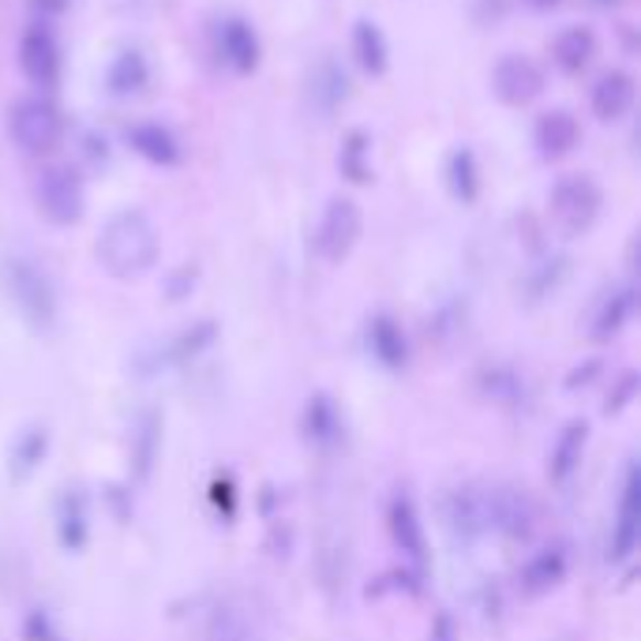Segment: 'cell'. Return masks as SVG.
I'll return each mask as SVG.
<instances>
[{
	"mask_svg": "<svg viewBox=\"0 0 641 641\" xmlns=\"http://www.w3.org/2000/svg\"><path fill=\"white\" fill-rule=\"evenodd\" d=\"M98 263L109 278L131 281L143 278L150 267L158 263V252H162V241H158L154 222L147 218L136 206H125V211L109 214V222L102 225L98 233Z\"/></svg>",
	"mask_w": 641,
	"mask_h": 641,
	"instance_id": "1",
	"label": "cell"
},
{
	"mask_svg": "<svg viewBox=\"0 0 641 641\" xmlns=\"http://www.w3.org/2000/svg\"><path fill=\"white\" fill-rule=\"evenodd\" d=\"M0 278H4V293L12 297L15 312L26 319L34 330H53L56 323V289L53 281L45 278L42 267H34L31 259L12 256L0 267Z\"/></svg>",
	"mask_w": 641,
	"mask_h": 641,
	"instance_id": "2",
	"label": "cell"
},
{
	"mask_svg": "<svg viewBox=\"0 0 641 641\" xmlns=\"http://www.w3.org/2000/svg\"><path fill=\"white\" fill-rule=\"evenodd\" d=\"M34 206L50 225H61L68 229L83 218L87 211V192H83V177L75 173L72 165L64 162H50L38 169L34 177Z\"/></svg>",
	"mask_w": 641,
	"mask_h": 641,
	"instance_id": "3",
	"label": "cell"
},
{
	"mask_svg": "<svg viewBox=\"0 0 641 641\" xmlns=\"http://www.w3.org/2000/svg\"><path fill=\"white\" fill-rule=\"evenodd\" d=\"M8 136L23 154H50L64 139V117L42 94L19 98L8 109Z\"/></svg>",
	"mask_w": 641,
	"mask_h": 641,
	"instance_id": "4",
	"label": "cell"
},
{
	"mask_svg": "<svg viewBox=\"0 0 641 641\" xmlns=\"http://www.w3.org/2000/svg\"><path fill=\"white\" fill-rule=\"evenodd\" d=\"M600 206H605V192L600 184L592 181L589 173H570V177H559L548 195V211L555 225L570 237L578 233H589L592 225L600 218Z\"/></svg>",
	"mask_w": 641,
	"mask_h": 641,
	"instance_id": "5",
	"label": "cell"
},
{
	"mask_svg": "<svg viewBox=\"0 0 641 641\" xmlns=\"http://www.w3.org/2000/svg\"><path fill=\"white\" fill-rule=\"evenodd\" d=\"M361 229H364V214H361V206H356V200L334 195V200L327 203L323 218H319V229H316L319 259L330 263V267L345 263L349 252H353L356 241H361Z\"/></svg>",
	"mask_w": 641,
	"mask_h": 641,
	"instance_id": "6",
	"label": "cell"
},
{
	"mask_svg": "<svg viewBox=\"0 0 641 641\" xmlns=\"http://www.w3.org/2000/svg\"><path fill=\"white\" fill-rule=\"evenodd\" d=\"M61 68L64 56L56 34L45 23L26 26L23 38H19V72L26 75V83L38 90H53L61 83Z\"/></svg>",
	"mask_w": 641,
	"mask_h": 641,
	"instance_id": "7",
	"label": "cell"
},
{
	"mask_svg": "<svg viewBox=\"0 0 641 641\" xmlns=\"http://www.w3.org/2000/svg\"><path fill=\"white\" fill-rule=\"evenodd\" d=\"M638 536H641V477H638V461H627L623 484H619V499H616V522H611L608 559L627 563L638 548Z\"/></svg>",
	"mask_w": 641,
	"mask_h": 641,
	"instance_id": "8",
	"label": "cell"
},
{
	"mask_svg": "<svg viewBox=\"0 0 641 641\" xmlns=\"http://www.w3.org/2000/svg\"><path fill=\"white\" fill-rule=\"evenodd\" d=\"M442 522L461 544H477L480 536L492 533L488 525V488L480 484H458L442 499Z\"/></svg>",
	"mask_w": 641,
	"mask_h": 641,
	"instance_id": "9",
	"label": "cell"
},
{
	"mask_svg": "<svg viewBox=\"0 0 641 641\" xmlns=\"http://www.w3.org/2000/svg\"><path fill=\"white\" fill-rule=\"evenodd\" d=\"M386 530H391L394 548L402 552V559L409 563L413 574L428 567V536H424L420 511L409 492H398L391 499V506H386Z\"/></svg>",
	"mask_w": 641,
	"mask_h": 641,
	"instance_id": "10",
	"label": "cell"
},
{
	"mask_svg": "<svg viewBox=\"0 0 641 641\" xmlns=\"http://www.w3.org/2000/svg\"><path fill=\"white\" fill-rule=\"evenodd\" d=\"M492 90L503 106L511 109H522V106H533L536 98L544 94V68L530 56H503L492 72Z\"/></svg>",
	"mask_w": 641,
	"mask_h": 641,
	"instance_id": "11",
	"label": "cell"
},
{
	"mask_svg": "<svg viewBox=\"0 0 641 641\" xmlns=\"http://www.w3.org/2000/svg\"><path fill=\"white\" fill-rule=\"evenodd\" d=\"M488 525L506 541H525L536 525V506L522 488H488Z\"/></svg>",
	"mask_w": 641,
	"mask_h": 641,
	"instance_id": "12",
	"label": "cell"
},
{
	"mask_svg": "<svg viewBox=\"0 0 641 641\" xmlns=\"http://www.w3.org/2000/svg\"><path fill=\"white\" fill-rule=\"evenodd\" d=\"M581 139V128H578V117L570 109H548L536 117V128H533V143H536V154L544 162H563L567 154H574Z\"/></svg>",
	"mask_w": 641,
	"mask_h": 641,
	"instance_id": "13",
	"label": "cell"
},
{
	"mask_svg": "<svg viewBox=\"0 0 641 641\" xmlns=\"http://www.w3.org/2000/svg\"><path fill=\"white\" fill-rule=\"evenodd\" d=\"M634 94H638V87H634V75L630 72H623V68L605 72L589 90L592 117H597L600 125H616V120H623L630 106H634Z\"/></svg>",
	"mask_w": 641,
	"mask_h": 641,
	"instance_id": "14",
	"label": "cell"
},
{
	"mask_svg": "<svg viewBox=\"0 0 641 641\" xmlns=\"http://www.w3.org/2000/svg\"><path fill=\"white\" fill-rule=\"evenodd\" d=\"M218 53L237 75H252L259 68L263 45H259V34L252 31L248 19H237V15L225 19V23L218 26Z\"/></svg>",
	"mask_w": 641,
	"mask_h": 641,
	"instance_id": "15",
	"label": "cell"
},
{
	"mask_svg": "<svg viewBox=\"0 0 641 641\" xmlns=\"http://www.w3.org/2000/svg\"><path fill=\"white\" fill-rule=\"evenodd\" d=\"M589 447V424L586 420H567L563 431L552 442V455H548V477L552 484H567V480L581 469V458H586Z\"/></svg>",
	"mask_w": 641,
	"mask_h": 641,
	"instance_id": "16",
	"label": "cell"
},
{
	"mask_svg": "<svg viewBox=\"0 0 641 641\" xmlns=\"http://www.w3.org/2000/svg\"><path fill=\"white\" fill-rule=\"evenodd\" d=\"M567 570H570L567 552L544 548L522 563V570H517V589H522L525 597H544V592H552L563 578H567Z\"/></svg>",
	"mask_w": 641,
	"mask_h": 641,
	"instance_id": "17",
	"label": "cell"
},
{
	"mask_svg": "<svg viewBox=\"0 0 641 641\" xmlns=\"http://www.w3.org/2000/svg\"><path fill=\"white\" fill-rule=\"evenodd\" d=\"M367 349L386 372H402L409 364V342H405V330L394 316H375L367 323Z\"/></svg>",
	"mask_w": 641,
	"mask_h": 641,
	"instance_id": "18",
	"label": "cell"
},
{
	"mask_svg": "<svg viewBox=\"0 0 641 641\" xmlns=\"http://www.w3.org/2000/svg\"><path fill=\"white\" fill-rule=\"evenodd\" d=\"M128 143L139 158H147L150 165H177L181 162V143L165 125L158 120H143V125H131L128 128Z\"/></svg>",
	"mask_w": 641,
	"mask_h": 641,
	"instance_id": "19",
	"label": "cell"
},
{
	"mask_svg": "<svg viewBox=\"0 0 641 641\" xmlns=\"http://www.w3.org/2000/svg\"><path fill=\"white\" fill-rule=\"evenodd\" d=\"M56 536H61L64 552H83L90 541V514H87V495L79 488H68L56 503Z\"/></svg>",
	"mask_w": 641,
	"mask_h": 641,
	"instance_id": "20",
	"label": "cell"
},
{
	"mask_svg": "<svg viewBox=\"0 0 641 641\" xmlns=\"http://www.w3.org/2000/svg\"><path fill=\"white\" fill-rule=\"evenodd\" d=\"M597 50H600V42L589 26H567V31H559V38L552 42V61L559 64V72L581 75L592 64Z\"/></svg>",
	"mask_w": 641,
	"mask_h": 641,
	"instance_id": "21",
	"label": "cell"
},
{
	"mask_svg": "<svg viewBox=\"0 0 641 641\" xmlns=\"http://www.w3.org/2000/svg\"><path fill=\"white\" fill-rule=\"evenodd\" d=\"M634 308H638V293L630 286L623 289H611V293L600 300L597 316H592V338L597 342H608L623 330L630 319H634Z\"/></svg>",
	"mask_w": 641,
	"mask_h": 641,
	"instance_id": "22",
	"label": "cell"
},
{
	"mask_svg": "<svg viewBox=\"0 0 641 641\" xmlns=\"http://www.w3.org/2000/svg\"><path fill=\"white\" fill-rule=\"evenodd\" d=\"M150 83V64L147 56L139 50H125L113 56L109 72H106V87L109 94H117V98H131V94H139Z\"/></svg>",
	"mask_w": 641,
	"mask_h": 641,
	"instance_id": "23",
	"label": "cell"
},
{
	"mask_svg": "<svg viewBox=\"0 0 641 641\" xmlns=\"http://www.w3.org/2000/svg\"><path fill=\"white\" fill-rule=\"evenodd\" d=\"M353 56L367 75H383L391 64V45L372 19H356L353 23Z\"/></svg>",
	"mask_w": 641,
	"mask_h": 641,
	"instance_id": "24",
	"label": "cell"
},
{
	"mask_svg": "<svg viewBox=\"0 0 641 641\" xmlns=\"http://www.w3.org/2000/svg\"><path fill=\"white\" fill-rule=\"evenodd\" d=\"M305 431H308V439H312V447L319 450H330L342 439V417H338L334 402H330L327 394H312V398H308Z\"/></svg>",
	"mask_w": 641,
	"mask_h": 641,
	"instance_id": "25",
	"label": "cell"
},
{
	"mask_svg": "<svg viewBox=\"0 0 641 641\" xmlns=\"http://www.w3.org/2000/svg\"><path fill=\"white\" fill-rule=\"evenodd\" d=\"M447 181H450V192H455L458 203H477L480 195V165H477V154L469 147H458L447 162Z\"/></svg>",
	"mask_w": 641,
	"mask_h": 641,
	"instance_id": "26",
	"label": "cell"
},
{
	"mask_svg": "<svg viewBox=\"0 0 641 641\" xmlns=\"http://www.w3.org/2000/svg\"><path fill=\"white\" fill-rule=\"evenodd\" d=\"M45 450H50V431H45V428H26L23 436L15 439V447H12V477L15 480L31 477L34 469L42 466Z\"/></svg>",
	"mask_w": 641,
	"mask_h": 641,
	"instance_id": "27",
	"label": "cell"
},
{
	"mask_svg": "<svg viewBox=\"0 0 641 641\" xmlns=\"http://www.w3.org/2000/svg\"><path fill=\"white\" fill-rule=\"evenodd\" d=\"M338 169H342L345 181L367 184L372 181V165H367V136L364 131H349L342 154H338Z\"/></svg>",
	"mask_w": 641,
	"mask_h": 641,
	"instance_id": "28",
	"label": "cell"
},
{
	"mask_svg": "<svg viewBox=\"0 0 641 641\" xmlns=\"http://www.w3.org/2000/svg\"><path fill=\"white\" fill-rule=\"evenodd\" d=\"M158 428H162V420H158V413H147L143 424H139L136 431V469H139V480L150 477V466H154V455H158Z\"/></svg>",
	"mask_w": 641,
	"mask_h": 641,
	"instance_id": "29",
	"label": "cell"
},
{
	"mask_svg": "<svg viewBox=\"0 0 641 641\" xmlns=\"http://www.w3.org/2000/svg\"><path fill=\"white\" fill-rule=\"evenodd\" d=\"M214 334H218V327H214L211 319H203V323H195L192 330H184V334L177 338L173 349H169V356H173V361H188V356L203 353V349L214 342Z\"/></svg>",
	"mask_w": 641,
	"mask_h": 641,
	"instance_id": "30",
	"label": "cell"
},
{
	"mask_svg": "<svg viewBox=\"0 0 641 641\" xmlns=\"http://www.w3.org/2000/svg\"><path fill=\"white\" fill-rule=\"evenodd\" d=\"M316 87H312V94L319 98V94H327L323 98V109H334L338 102L345 98V87H349V79H345V72H338L334 64H323V68L316 72Z\"/></svg>",
	"mask_w": 641,
	"mask_h": 641,
	"instance_id": "31",
	"label": "cell"
},
{
	"mask_svg": "<svg viewBox=\"0 0 641 641\" xmlns=\"http://www.w3.org/2000/svg\"><path fill=\"white\" fill-rule=\"evenodd\" d=\"M634 391H638V375L634 372H627L623 380H619L616 391L608 394V405H605V413H623L630 398H634Z\"/></svg>",
	"mask_w": 641,
	"mask_h": 641,
	"instance_id": "32",
	"label": "cell"
},
{
	"mask_svg": "<svg viewBox=\"0 0 641 641\" xmlns=\"http://www.w3.org/2000/svg\"><path fill=\"white\" fill-rule=\"evenodd\" d=\"M173 281H177V286H169V297H173V300H181V297L188 293V289L195 286V270H192V267H184L181 275H177Z\"/></svg>",
	"mask_w": 641,
	"mask_h": 641,
	"instance_id": "33",
	"label": "cell"
},
{
	"mask_svg": "<svg viewBox=\"0 0 641 641\" xmlns=\"http://www.w3.org/2000/svg\"><path fill=\"white\" fill-rule=\"evenodd\" d=\"M431 641H455V619L436 616V623H431Z\"/></svg>",
	"mask_w": 641,
	"mask_h": 641,
	"instance_id": "34",
	"label": "cell"
},
{
	"mask_svg": "<svg viewBox=\"0 0 641 641\" xmlns=\"http://www.w3.org/2000/svg\"><path fill=\"white\" fill-rule=\"evenodd\" d=\"M68 4L72 0H31V8L42 15H61V12H68Z\"/></svg>",
	"mask_w": 641,
	"mask_h": 641,
	"instance_id": "35",
	"label": "cell"
},
{
	"mask_svg": "<svg viewBox=\"0 0 641 641\" xmlns=\"http://www.w3.org/2000/svg\"><path fill=\"white\" fill-rule=\"evenodd\" d=\"M522 4H530L533 12H552V8H559L563 0H522Z\"/></svg>",
	"mask_w": 641,
	"mask_h": 641,
	"instance_id": "36",
	"label": "cell"
},
{
	"mask_svg": "<svg viewBox=\"0 0 641 641\" xmlns=\"http://www.w3.org/2000/svg\"><path fill=\"white\" fill-rule=\"evenodd\" d=\"M592 4H600V8H611V4H619V0H592Z\"/></svg>",
	"mask_w": 641,
	"mask_h": 641,
	"instance_id": "37",
	"label": "cell"
}]
</instances>
